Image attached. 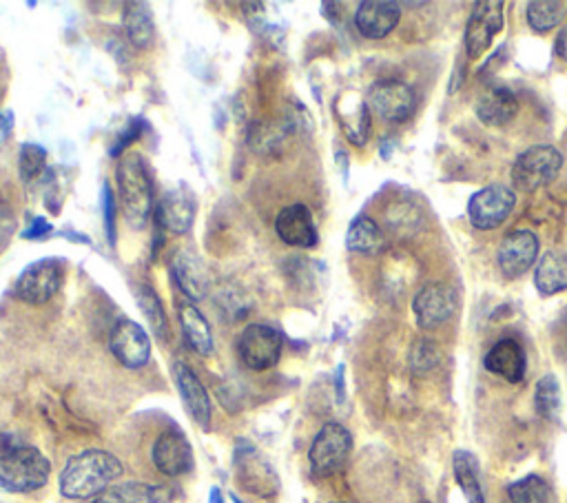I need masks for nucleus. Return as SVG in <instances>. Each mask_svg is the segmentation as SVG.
<instances>
[{
    "label": "nucleus",
    "mask_w": 567,
    "mask_h": 503,
    "mask_svg": "<svg viewBox=\"0 0 567 503\" xmlns=\"http://www.w3.org/2000/svg\"><path fill=\"white\" fill-rule=\"evenodd\" d=\"M123 462L107 450H82L74 455L59 479L61 494L67 499H95L120 479Z\"/></svg>",
    "instance_id": "obj_1"
},
{
    "label": "nucleus",
    "mask_w": 567,
    "mask_h": 503,
    "mask_svg": "<svg viewBox=\"0 0 567 503\" xmlns=\"http://www.w3.org/2000/svg\"><path fill=\"white\" fill-rule=\"evenodd\" d=\"M51 464L34 446L14 435H0V490L25 494L47 486Z\"/></svg>",
    "instance_id": "obj_2"
},
{
    "label": "nucleus",
    "mask_w": 567,
    "mask_h": 503,
    "mask_svg": "<svg viewBox=\"0 0 567 503\" xmlns=\"http://www.w3.org/2000/svg\"><path fill=\"white\" fill-rule=\"evenodd\" d=\"M118 197L127 224L138 231L144 229L156 207H153V182L146 163L136 151L118 163Z\"/></svg>",
    "instance_id": "obj_3"
},
{
    "label": "nucleus",
    "mask_w": 567,
    "mask_h": 503,
    "mask_svg": "<svg viewBox=\"0 0 567 503\" xmlns=\"http://www.w3.org/2000/svg\"><path fill=\"white\" fill-rule=\"evenodd\" d=\"M563 156L556 146L537 144L526 149L512 165V184L524 193L547 186L560 171Z\"/></svg>",
    "instance_id": "obj_4"
},
{
    "label": "nucleus",
    "mask_w": 567,
    "mask_h": 503,
    "mask_svg": "<svg viewBox=\"0 0 567 503\" xmlns=\"http://www.w3.org/2000/svg\"><path fill=\"white\" fill-rule=\"evenodd\" d=\"M63 278H65V267L61 260L42 258L31 262L27 269H23V273L16 280L14 293L21 301H25V305L42 307L61 291Z\"/></svg>",
    "instance_id": "obj_5"
},
{
    "label": "nucleus",
    "mask_w": 567,
    "mask_h": 503,
    "mask_svg": "<svg viewBox=\"0 0 567 503\" xmlns=\"http://www.w3.org/2000/svg\"><path fill=\"white\" fill-rule=\"evenodd\" d=\"M282 333L269 324H250L237 339V356L250 371H269L282 358Z\"/></svg>",
    "instance_id": "obj_6"
},
{
    "label": "nucleus",
    "mask_w": 567,
    "mask_h": 503,
    "mask_svg": "<svg viewBox=\"0 0 567 503\" xmlns=\"http://www.w3.org/2000/svg\"><path fill=\"white\" fill-rule=\"evenodd\" d=\"M350 433L342 424L331 422L318 433L311 450H308V462H311V468L318 477H331L344 468L350 457Z\"/></svg>",
    "instance_id": "obj_7"
},
{
    "label": "nucleus",
    "mask_w": 567,
    "mask_h": 503,
    "mask_svg": "<svg viewBox=\"0 0 567 503\" xmlns=\"http://www.w3.org/2000/svg\"><path fill=\"white\" fill-rule=\"evenodd\" d=\"M366 105L386 122H403L417 109V93L401 80H377L369 89Z\"/></svg>",
    "instance_id": "obj_8"
},
{
    "label": "nucleus",
    "mask_w": 567,
    "mask_h": 503,
    "mask_svg": "<svg viewBox=\"0 0 567 503\" xmlns=\"http://www.w3.org/2000/svg\"><path fill=\"white\" fill-rule=\"evenodd\" d=\"M517 205V195L503 184H490L477 191L468 203V218L475 229L492 231L501 227Z\"/></svg>",
    "instance_id": "obj_9"
},
{
    "label": "nucleus",
    "mask_w": 567,
    "mask_h": 503,
    "mask_svg": "<svg viewBox=\"0 0 567 503\" xmlns=\"http://www.w3.org/2000/svg\"><path fill=\"white\" fill-rule=\"evenodd\" d=\"M503 29V3L501 0H481L475 5L466 34H463V47L471 61H477L492 47L494 36Z\"/></svg>",
    "instance_id": "obj_10"
},
{
    "label": "nucleus",
    "mask_w": 567,
    "mask_h": 503,
    "mask_svg": "<svg viewBox=\"0 0 567 503\" xmlns=\"http://www.w3.org/2000/svg\"><path fill=\"white\" fill-rule=\"evenodd\" d=\"M235 470L242 488H246L253 494L271 496L280 488L278 473L273 470V466L248 441H237Z\"/></svg>",
    "instance_id": "obj_11"
},
{
    "label": "nucleus",
    "mask_w": 567,
    "mask_h": 503,
    "mask_svg": "<svg viewBox=\"0 0 567 503\" xmlns=\"http://www.w3.org/2000/svg\"><path fill=\"white\" fill-rule=\"evenodd\" d=\"M456 307H459V299L454 288L441 282L424 286L415 295V301H412V311H415L417 324L424 331L437 328L443 322H448L456 313Z\"/></svg>",
    "instance_id": "obj_12"
},
{
    "label": "nucleus",
    "mask_w": 567,
    "mask_h": 503,
    "mask_svg": "<svg viewBox=\"0 0 567 503\" xmlns=\"http://www.w3.org/2000/svg\"><path fill=\"white\" fill-rule=\"evenodd\" d=\"M539 256V237L532 231H512L501 240L497 262L505 278L514 280L532 269Z\"/></svg>",
    "instance_id": "obj_13"
},
{
    "label": "nucleus",
    "mask_w": 567,
    "mask_h": 503,
    "mask_svg": "<svg viewBox=\"0 0 567 503\" xmlns=\"http://www.w3.org/2000/svg\"><path fill=\"white\" fill-rule=\"evenodd\" d=\"M195 211V195L189 189H173L163 195V199L156 205V211H153V218H156V224L167 233L184 235L193 227Z\"/></svg>",
    "instance_id": "obj_14"
},
{
    "label": "nucleus",
    "mask_w": 567,
    "mask_h": 503,
    "mask_svg": "<svg viewBox=\"0 0 567 503\" xmlns=\"http://www.w3.org/2000/svg\"><path fill=\"white\" fill-rule=\"evenodd\" d=\"M151 457L167 477H182L193 468V448L180 430H165L153 443Z\"/></svg>",
    "instance_id": "obj_15"
},
{
    "label": "nucleus",
    "mask_w": 567,
    "mask_h": 503,
    "mask_svg": "<svg viewBox=\"0 0 567 503\" xmlns=\"http://www.w3.org/2000/svg\"><path fill=\"white\" fill-rule=\"evenodd\" d=\"M112 353L127 369H142L151 360V339L133 320H120L112 333Z\"/></svg>",
    "instance_id": "obj_16"
},
{
    "label": "nucleus",
    "mask_w": 567,
    "mask_h": 503,
    "mask_svg": "<svg viewBox=\"0 0 567 503\" xmlns=\"http://www.w3.org/2000/svg\"><path fill=\"white\" fill-rule=\"evenodd\" d=\"M173 379H176V386L184 401V409L189 411L193 422L197 426H202L204 430H209L211 428V399H209V392H206L204 384L199 382V377L184 362H176Z\"/></svg>",
    "instance_id": "obj_17"
},
{
    "label": "nucleus",
    "mask_w": 567,
    "mask_h": 503,
    "mask_svg": "<svg viewBox=\"0 0 567 503\" xmlns=\"http://www.w3.org/2000/svg\"><path fill=\"white\" fill-rule=\"evenodd\" d=\"M275 231L284 244L297 246V248H313L320 242V233L315 229L313 214L301 203L291 205L280 211V216L275 220Z\"/></svg>",
    "instance_id": "obj_18"
},
{
    "label": "nucleus",
    "mask_w": 567,
    "mask_h": 503,
    "mask_svg": "<svg viewBox=\"0 0 567 503\" xmlns=\"http://www.w3.org/2000/svg\"><path fill=\"white\" fill-rule=\"evenodd\" d=\"M401 18V8L392 0H364L355 12V27L364 38H386Z\"/></svg>",
    "instance_id": "obj_19"
},
{
    "label": "nucleus",
    "mask_w": 567,
    "mask_h": 503,
    "mask_svg": "<svg viewBox=\"0 0 567 503\" xmlns=\"http://www.w3.org/2000/svg\"><path fill=\"white\" fill-rule=\"evenodd\" d=\"M171 275L178 288L189 297V299H202L209 291L211 278L206 271L202 258L191 248H178L171 258Z\"/></svg>",
    "instance_id": "obj_20"
},
{
    "label": "nucleus",
    "mask_w": 567,
    "mask_h": 503,
    "mask_svg": "<svg viewBox=\"0 0 567 503\" xmlns=\"http://www.w3.org/2000/svg\"><path fill=\"white\" fill-rule=\"evenodd\" d=\"M484 364L492 375H499L510 384H519L528 371L526 348L517 339H501L490 348Z\"/></svg>",
    "instance_id": "obj_21"
},
{
    "label": "nucleus",
    "mask_w": 567,
    "mask_h": 503,
    "mask_svg": "<svg viewBox=\"0 0 567 503\" xmlns=\"http://www.w3.org/2000/svg\"><path fill=\"white\" fill-rule=\"evenodd\" d=\"M519 112V100L514 91L505 85H492L488 87L475 105L477 118L486 127H505Z\"/></svg>",
    "instance_id": "obj_22"
},
{
    "label": "nucleus",
    "mask_w": 567,
    "mask_h": 503,
    "mask_svg": "<svg viewBox=\"0 0 567 503\" xmlns=\"http://www.w3.org/2000/svg\"><path fill=\"white\" fill-rule=\"evenodd\" d=\"M335 114L342 125V131L346 133L348 142L355 146H364L371 138V109L366 100L352 98L350 93H344L335 100Z\"/></svg>",
    "instance_id": "obj_23"
},
{
    "label": "nucleus",
    "mask_w": 567,
    "mask_h": 503,
    "mask_svg": "<svg viewBox=\"0 0 567 503\" xmlns=\"http://www.w3.org/2000/svg\"><path fill=\"white\" fill-rule=\"evenodd\" d=\"M173 488L160 483H142V481H127L114 483L102 494H98L91 503H171Z\"/></svg>",
    "instance_id": "obj_24"
},
{
    "label": "nucleus",
    "mask_w": 567,
    "mask_h": 503,
    "mask_svg": "<svg viewBox=\"0 0 567 503\" xmlns=\"http://www.w3.org/2000/svg\"><path fill=\"white\" fill-rule=\"evenodd\" d=\"M180 322H182V333L186 344L195 350L197 356L209 358L214 353V333L206 318L193 307V305H182L180 307Z\"/></svg>",
    "instance_id": "obj_25"
},
{
    "label": "nucleus",
    "mask_w": 567,
    "mask_h": 503,
    "mask_svg": "<svg viewBox=\"0 0 567 503\" xmlns=\"http://www.w3.org/2000/svg\"><path fill=\"white\" fill-rule=\"evenodd\" d=\"M386 237L375 220L369 216H359L350 222L348 233H346V246L352 254H364V256H375L384 248Z\"/></svg>",
    "instance_id": "obj_26"
},
{
    "label": "nucleus",
    "mask_w": 567,
    "mask_h": 503,
    "mask_svg": "<svg viewBox=\"0 0 567 503\" xmlns=\"http://www.w3.org/2000/svg\"><path fill=\"white\" fill-rule=\"evenodd\" d=\"M454 479L463 492V496L468 499V503H486L481 479H479V462L468 450H456L454 460Z\"/></svg>",
    "instance_id": "obj_27"
},
{
    "label": "nucleus",
    "mask_w": 567,
    "mask_h": 503,
    "mask_svg": "<svg viewBox=\"0 0 567 503\" xmlns=\"http://www.w3.org/2000/svg\"><path fill=\"white\" fill-rule=\"evenodd\" d=\"M534 286L541 295H556L567 291V258L545 254L534 271Z\"/></svg>",
    "instance_id": "obj_28"
},
{
    "label": "nucleus",
    "mask_w": 567,
    "mask_h": 503,
    "mask_svg": "<svg viewBox=\"0 0 567 503\" xmlns=\"http://www.w3.org/2000/svg\"><path fill=\"white\" fill-rule=\"evenodd\" d=\"M136 299H138V307H140L144 320L149 322L153 335H156L158 339H167L169 324H167V313H165V307H163L158 293L146 284H140V286H136Z\"/></svg>",
    "instance_id": "obj_29"
},
{
    "label": "nucleus",
    "mask_w": 567,
    "mask_h": 503,
    "mask_svg": "<svg viewBox=\"0 0 567 503\" xmlns=\"http://www.w3.org/2000/svg\"><path fill=\"white\" fill-rule=\"evenodd\" d=\"M153 16L144 3H131L125 12V34L138 49H146L153 42Z\"/></svg>",
    "instance_id": "obj_30"
},
{
    "label": "nucleus",
    "mask_w": 567,
    "mask_h": 503,
    "mask_svg": "<svg viewBox=\"0 0 567 503\" xmlns=\"http://www.w3.org/2000/svg\"><path fill=\"white\" fill-rule=\"evenodd\" d=\"M528 25L537 34H545L550 29H556L565 16V3H558V0H534V3H528Z\"/></svg>",
    "instance_id": "obj_31"
},
{
    "label": "nucleus",
    "mask_w": 567,
    "mask_h": 503,
    "mask_svg": "<svg viewBox=\"0 0 567 503\" xmlns=\"http://www.w3.org/2000/svg\"><path fill=\"white\" fill-rule=\"evenodd\" d=\"M534 409L537 413L547 420L556 422L560 415V386L554 375H545L539 379L534 388Z\"/></svg>",
    "instance_id": "obj_32"
},
{
    "label": "nucleus",
    "mask_w": 567,
    "mask_h": 503,
    "mask_svg": "<svg viewBox=\"0 0 567 503\" xmlns=\"http://www.w3.org/2000/svg\"><path fill=\"white\" fill-rule=\"evenodd\" d=\"M512 503H547L550 499V486L539 475H528L519 481L510 483L507 488Z\"/></svg>",
    "instance_id": "obj_33"
},
{
    "label": "nucleus",
    "mask_w": 567,
    "mask_h": 503,
    "mask_svg": "<svg viewBox=\"0 0 567 503\" xmlns=\"http://www.w3.org/2000/svg\"><path fill=\"white\" fill-rule=\"evenodd\" d=\"M44 163H47V151L40 144H23L18 156V171L23 182L36 180L44 171Z\"/></svg>",
    "instance_id": "obj_34"
},
{
    "label": "nucleus",
    "mask_w": 567,
    "mask_h": 503,
    "mask_svg": "<svg viewBox=\"0 0 567 503\" xmlns=\"http://www.w3.org/2000/svg\"><path fill=\"white\" fill-rule=\"evenodd\" d=\"M439 360H441L439 348L430 339H420L410 350V366H412V371L420 373V375L437 369Z\"/></svg>",
    "instance_id": "obj_35"
},
{
    "label": "nucleus",
    "mask_w": 567,
    "mask_h": 503,
    "mask_svg": "<svg viewBox=\"0 0 567 503\" xmlns=\"http://www.w3.org/2000/svg\"><path fill=\"white\" fill-rule=\"evenodd\" d=\"M102 214H105L107 240L114 246L116 244V195H114L109 182H105V186H102Z\"/></svg>",
    "instance_id": "obj_36"
},
{
    "label": "nucleus",
    "mask_w": 567,
    "mask_h": 503,
    "mask_svg": "<svg viewBox=\"0 0 567 503\" xmlns=\"http://www.w3.org/2000/svg\"><path fill=\"white\" fill-rule=\"evenodd\" d=\"M146 129V122L142 120V118H133L118 136H116V144L112 146V156L116 158V156H123V151H127L129 146H131V142H136L140 136H142V131Z\"/></svg>",
    "instance_id": "obj_37"
},
{
    "label": "nucleus",
    "mask_w": 567,
    "mask_h": 503,
    "mask_svg": "<svg viewBox=\"0 0 567 503\" xmlns=\"http://www.w3.org/2000/svg\"><path fill=\"white\" fill-rule=\"evenodd\" d=\"M51 231H54V227L49 224V220H44V218H36V220L29 224V229H25L23 237H27V240H40V237L49 235Z\"/></svg>",
    "instance_id": "obj_38"
},
{
    "label": "nucleus",
    "mask_w": 567,
    "mask_h": 503,
    "mask_svg": "<svg viewBox=\"0 0 567 503\" xmlns=\"http://www.w3.org/2000/svg\"><path fill=\"white\" fill-rule=\"evenodd\" d=\"M12 129H14V114L3 112V114H0V144H3L10 138Z\"/></svg>",
    "instance_id": "obj_39"
},
{
    "label": "nucleus",
    "mask_w": 567,
    "mask_h": 503,
    "mask_svg": "<svg viewBox=\"0 0 567 503\" xmlns=\"http://www.w3.org/2000/svg\"><path fill=\"white\" fill-rule=\"evenodd\" d=\"M554 52H556V56H558L560 61L567 63V25L558 31V36H556V40H554Z\"/></svg>",
    "instance_id": "obj_40"
},
{
    "label": "nucleus",
    "mask_w": 567,
    "mask_h": 503,
    "mask_svg": "<svg viewBox=\"0 0 567 503\" xmlns=\"http://www.w3.org/2000/svg\"><path fill=\"white\" fill-rule=\"evenodd\" d=\"M209 503H224V496H222V492L218 490V488H214L211 490V496H209Z\"/></svg>",
    "instance_id": "obj_41"
},
{
    "label": "nucleus",
    "mask_w": 567,
    "mask_h": 503,
    "mask_svg": "<svg viewBox=\"0 0 567 503\" xmlns=\"http://www.w3.org/2000/svg\"><path fill=\"white\" fill-rule=\"evenodd\" d=\"M231 499H233V503H244V501H240L237 494H231Z\"/></svg>",
    "instance_id": "obj_42"
},
{
    "label": "nucleus",
    "mask_w": 567,
    "mask_h": 503,
    "mask_svg": "<svg viewBox=\"0 0 567 503\" xmlns=\"http://www.w3.org/2000/svg\"><path fill=\"white\" fill-rule=\"evenodd\" d=\"M333 503H346V501H333Z\"/></svg>",
    "instance_id": "obj_43"
},
{
    "label": "nucleus",
    "mask_w": 567,
    "mask_h": 503,
    "mask_svg": "<svg viewBox=\"0 0 567 503\" xmlns=\"http://www.w3.org/2000/svg\"><path fill=\"white\" fill-rule=\"evenodd\" d=\"M565 322H567V313H565Z\"/></svg>",
    "instance_id": "obj_44"
}]
</instances>
